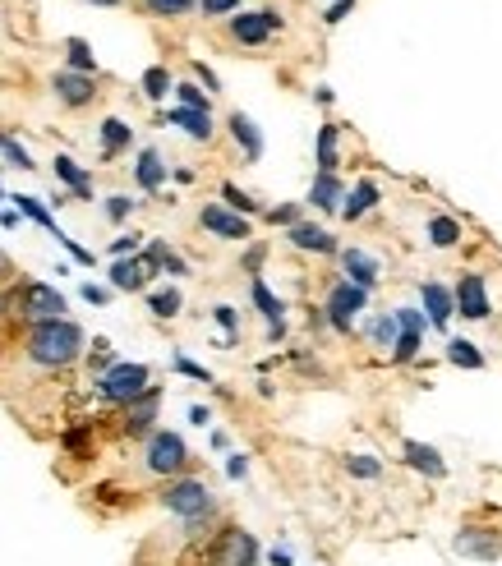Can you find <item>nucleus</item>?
Returning <instances> with one entry per match:
<instances>
[{
    "mask_svg": "<svg viewBox=\"0 0 502 566\" xmlns=\"http://www.w3.org/2000/svg\"><path fill=\"white\" fill-rule=\"evenodd\" d=\"M56 175H60V184L69 189V198H79V203H88V198H93V175L79 166V161H74V157H56Z\"/></svg>",
    "mask_w": 502,
    "mask_h": 566,
    "instance_id": "obj_18",
    "label": "nucleus"
},
{
    "mask_svg": "<svg viewBox=\"0 0 502 566\" xmlns=\"http://www.w3.org/2000/svg\"><path fill=\"white\" fill-rule=\"evenodd\" d=\"M51 93H56V102L60 106H93V97H97V78L93 74H74V69H60L56 78H51Z\"/></svg>",
    "mask_w": 502,
    "mask_h": 566,
    "instance_id": "obj_10",
    "label": "nucleus"
},
{
    "mask_svg": "<svg viewBox=\"0 0 502 566\" xmlns=\"http://www.w3.org/2000/svg\"><path fill=\"white\" fill-rule=\"evenodd\" d=\"M369 309V291L351 286V281H336V286L327 291V304H323V318H327V328L341 332V337H351L355 328V318Z\"/></svg>",
    "mask_w": 502,
    "mask_h": 566,
    "instance_id": "obj_5",
    "label": "nucleus"
},
{
    "mask_svg": "<svg viewBox=\"0 0 502 566\" xmlns=\"http://www.w3.org/2000/svg\"><path fill=\"white\" fill-rule=\"evenodd\" d=\"M134 180H139V189H148V193H157V189L166 184V161H162L157 148H143V152H139V161H134Z\"/></svg>",
    "mask_w": 502,
    "mask_h": 566,
    "instance_id": "obj_20",
    "label": "nucleus"
},
{
    "mask_svg": "<svg viewBox=\"0 0 502 566\" xmlns=\"http://www.w3.org/2000/svg\"><path fill=\"white\" fill-rule=\"evenodd\" d=\"M199 226H203L208 235H217V239H249V235H254L249 217L230 212V208H221V203H208V208L199 212Z\"/></svg>",
    "mask_w": 502,
    "mask_h": 566,
    "instance_id": "obj_11",
    "label": "nucleus"
},
{
    "mask_svg": "<svg viewBox=\"0 0 502 566\" xmlns=\"http://www.w3.org/2000/svg\"><path fill=\"white\" fill-rule=\"evenodd\" d=\"M65 447L79 452V456H88V433H65Z\"/></svg>",
    "mask_w": 502,
    "mask_h": 566,
    "instance_id": "obj_54",
    "label": "nucleus"
},
{
    "mask_svg": "<svg viewBox=\"0 0 502 566\" xmlns=\"http://www.w3.org/2000/svg\"><path fill=\"white\" fill-rule=\"evenodd\" d=\"M93 382H97V396H102V400H111V406H130L134 396H143V391L152 387V369H148V364H125V359H115L111 369L97 373Z\"/></svg>",
    "mask_w": 502,
    "mask_h": 566,
    "instance_id": "obj_3",
    "label": "nucleus"
},
{
    "mask_svg": "<svg viewBox=\"0 0 502 566\" xmlns=\"http://www.w3.org/2000/svg\"><path fill=\"white\" fill-rule=\"evenodd\" d=\"M189 424H194V428H208V424H212V410H208V406H189Z\"/></svg>",
    "mask_w": 502,
    "mask_h": 566,
    "instance_id": "obj_55",
    "label": "nucleus"
},
{
    "mask_svg": "<svg viewBox=\"0 0 502 566\" xmlns=\"http://www.w3.org/2000/svg\"><path fill=\"white\" fill-rule=\"evenodd\" d=\"M212 318H217V328L226 332V346H240V318H236V309H230V304H217Z\"/></svg>",
    "mask_w": 502,
    "mask_h": 566,
    "instance_id": "obj_40",
    "label": "nucleus"
},
{
    "mask_svg": "<svg viewBox=\"0 0 502 566\" xmlns=\"http://www.w3.org/2000/svg\"><path fill=\"white\" fill-rule=\"evenodd\" d=\"M180 304H184V300H180V291H175V286H166V291H152V295H148V309H152V318H175V313H180Z\"/></svg>",
    "mask_w": 502,
    "mask_h": 566,
    "instance_id": "obj_34",
    "label": "nucleus"
},
{
    "mask_svg": "<svg viewBox=\"0 0 502 566\" xmlns=\"http://www.w3.org/2000/svg\"><path fill=\"white\" fill-rule=\"evenodd\" d=\"M84 328L69 318H42L28 328V359L37 369H69L74 359H84Z\"/></svg>",
    "mask_w": 502,
    "mask_h": 566,
    "instance_id": "obj_1",
    "label": "nucleus"
},
{
    "mask_svg": "<svg viewBox=\"0 0 502 566\" xmlns=\"http://www.w3.org/2000/svg\"><path fill=\"white\" fill-rule=\"evenodd\" d=\"M406 465L410 470H419V474H429V479H447V461L438 456V447H429V442H415V437H406Z\"/></svg>",
    "mask_w": 502,
    "mask_h": 566,
    "instance_id": "obj_17",
    "label": "nucleus"
},
{
    "mask_svg": "<svg viewBox=\"0 0 502 566\" xmlns=\"http://www.w3.org/2000/svg\"><path fill=\"white\" fill-rule=\"evenodd\" d=\"M267 221H273V226H295V221H300V208H295V203H277V208H267Z\"/></svg>",
    "mask_w": 502,
    "mask_h": 566,
    "instance_id": "obj_46",
    "label": "nucleus"
},
{
    "mask_svg": "<svg viewBox=\"0 0 502 566\" xmlns=\"http://www.w3.org/2000/svg\"><path fill=\"white\" fill-rule=\"evenodd\" d=\"M84 300H88V304H106L111 291H106V286H93V281H88V286H84Z\"/></svg>",
    "mask_w": 502,
    "mask_h": 566,
    "instance_id": "obj_56",
    "label": "nucleus"
},
{
    "mask_svg": "<svg viewBox=\"0 0 502 566\" xmlns=\"http://www.w3.org/2000/svg\"><path fill=\"white\" fill-rule=\"evenodd\" d=\"M267 562H273V566H295V562H291V553H286V548H273V553H267Z\"/></svg>",
    "mask_w": 502,
    "mask_h": 566,
    "instance_id": "obj_60",
    "label": "nucleus"
},
{
    "mask_svg": "<svg viewBox=\"0 0 502 566\" xmlns=\"http://www.w3.org/2000/svg\"><path fill=\"white\" fill-rule=\"evenodd\" d=\"M419 346H424V337H415V332H401V337H397V346H392V359H397V364H410V359L419 355Z\"/></svg>",
    "mask_w": 502,
    "mask_h": 566,
    "instance_id": "obj_43",
    "label": "nucleus"
},
{
    "mask_svg": "<svg viewBox=\"0 0 502 566\" xmlns=\"http://www.w3.org/2000/svg\"><path fill=\"white\" fill-rule=\"evenodd\" d=\"M351 10H355V0H332V10L323 14V23H341L345 14H351Z\"/></svg>",
    "mask_w": 502,
    "mask_h": 566,
    "instance_id": "obj_50",
    "label": "nucleus"
},
{
    "mask_svg": "<svg viewBox=\"0 0 502 566\" xmlns=\"http://www.w3.org/2000/svg\"><path fill=\"white\" fill-rule=\"evenodd\" d=\"M392 318H397V332H415V337H424V328H429L424 309H397Z\"/></svg>",
    "mask_w": 502,
    "mask_h": 566,
    "instance_id": "obj_41",
    "label": "nucleus"
},
{
    "mask_svg": "<svg viewBox=\"0 0 502 566\" xmlns=\"http://www.w3.org/2000/svg\"><path fill=\"white\" fill-rule=\"evenodd\" d=\"M373 208H378V184H373V180H360L351 193L341 198V217H345V221H360V217L373 212Z\"/></svg>",
    "mask_w": 502,
    "mask_h": 566,
    "instance_id": "obj_25",
    "label": "nucleus"
},
{
    "mask_svg": "<svg viewBox=\"0 0 502 566\" xmlns=\"http://www.w3.org/2000/svg\"><path fill=\"white\" fill-rule=\"evenodd\" d=\"M447 364H456V369H484V355L475 350V341L452 337V341H447Z\"/></svg>",
    "mask_w": 502,
    "mask_h": 566,
    "instance_id": "obj_29",
    "label": "nucleus"
},
{
    "mask_svg": "<svg viewBox=\"0 0 502 566\" xmlns=\"http://www.w3.org/2000/svg\"><path fill=\"white\" fill-rule=\"evenodd\" d=\"M60 245L69 249V258H74V263H79V267H93V263H97V258H93V254H88L84 245H74V239H69V235H60Z\"/></svg>",
    "mask_w": 502,
    "mask_h": 566,
    "instance_id": "obj_48",
    "label": "nucleus"
},
{
    "mask_svg": "<svg viewBox=\"0 0 502 566\" xmlns=\"http://www.w3.org/2000/svg\"><path fill=\"white\" fill-rule=\"evenodd\" d=\"M130 212H134V198H125V193H111L106 198V221L121 226V221H130Z\"/></svg>",
    "mask_w": 502,
    "mask_h": 566,
    "instance_id": "obj_44",
    "label": "nucleus"
},
{
    "mask_svg": "<svg viewBox=\"0 0 502 566\" xmlns=\"http://www.w3.org/2000/svg\"><path fill=\"white\" fill-rule=\"evenodd\" d=\"M157 410H162V387H148L143 396H134L130 406H125V433L130 437H148Z\"/></svg>",
    "mask_w": 502,
    "mask_h": 566,
    "instance_id": "obj_12",
    "label": "nucleus"
},
{
    "mask_svg": "<svg viewBox=\"0 0 502 566\" xmlns=\"http://www.w3.org/2000/svg\"><path fill=\"white\" fill-rule=\"evenodd\" d=\"M0 157H5V166H19V171H37V161L28 157V148L14 139V134H5L0 130Z\"/></svg>",
    "mask_w": 502,
    "mask_h": 566,
    "instance_id": "obj_31",
    "label": "nucleus"
},
{
    "mask_svg": "<svg viewBox=\"0 0 502 566\" xmlns=\"http://www.w3.org/2000/svg\"><path fill=\"white\" fill-rule=\"evenodd\" d=\"M130 143H134V130L121 115H106L102 120V161H115L121 152H130Z\"/></svg>",
    "mask_w": 502,
    "mask_h": 566,
    "instance_id": "obj_23",
    "label": "nucleus"
},
{
    "mask_svg": "<svg viewBox=\"0 0 502 566\" xmlns=\"http://www.w3.org/2000/svg\"><path fill=\"white\" fill-rule=\"evenodd\" d=\"M19 313H28L32 322H42V318H65V295L56 286H42V281H28V286L14 295Z\"/></svg>",
    "mask_w": 502,
    "mask_h": 566,
    "instance_id": "obj_8",
    "label": "nucleus"
},
{
    "mask_svg": "<svg viewBox=\"0 0 502 566\" xmlns=\"http://www.w3.org/2000/svg\"><path fill=\"white\" fill-rule=\"evenodd\" d=\"M249 300H254V309H258V313H263L267 322H286V318H282V313H286V304H282V300H277L273 291L263 286V276H254V286H249Z\"/></svg>",
    "mask_w": 502,
    "mask_h": 566,
    "instance_id": "obj_28",
    "label": "nucleus"
},
{
    "mask_svg": "<svg viewBox=\"0 0 502 566\" xmlns=\"http://www.w3.org/2000/svg\"><path fill=\"white\" fill-rule=\"evenodd\" d=\"M221 208L240 212V217H254V212H258V203H254L245 189H236V184H221Z\"/></svg>",
    "mask_w": 502,
    "mask_h": 566,
    "instance_id": "obj_36",
    "label": "nucleus"
},
{
    "mask_svg": "<svg viewBox=\"0 0 502 566\" xmlns=\"http://www.w3.org/2000/svg\"><path fill=\"white\" fill-rule=\"evenodd\" d=\"M341 198H345V184L336 180V171H318L314 189H309V203L318 212H341Z\"/></svg>",
    "mask_w": 502,
    "mask_h": 566,
    "instance_id": "obj_19",
    "label": "nucleus"
},
{
    "mask_svg": "<svg viewBox=\"0 0 502 566\" xmlns=\"http://www.w3.org/2000/svg\"><path fill=\"white\" fill-rule=\"evenodd\" d=\"M452 304H456V313L461 318H471V322H484L489 318V281L480 276V272H466L456 281V291H452Z\"/></svg>",
    "mask_w": 502,
    "mask_h": 566,
    "instance_id": "obj_9",
    "label": "nucleus"
},
{
    "mask_svg": "<svg viewBox=\"0 0 502 566\" xmlns=\"http://www.w3.org/2000/svg\"><path fill=\"white\" fill-rule=\"evenodd\" d=\"M65 51H69V69H74V74H93V78H97V60H93V47L84 42V37H69Z\"/></svg>",
    "mask_w": 502,
    "mask_h": 566,
    "instance_id": "obj_32",
    "label": "nucleus"
},
{
    "mask_svg": "<svg viewBox=\"0 0 502 566\" xmlns=\"http://www.w3.org/2000/svg\"><path fill=\"white\" fill-rule=\"evenodd\" d=\"M14 208H19V217H28V221H37V226H42L47 235H65L60 226H56V217H51V208L42 203V198H32V193H14Z\"/></svg>",
    "mask_w": 502,
    "mask_h": 566,
    "instance_id": "obj_26",
    "label": "nucleus"
},
{
    "mask_svg": "<svg viewBox=\"0 0 502 566\" xmlns=\"http://www.w3.org/2000/svg\"><path fill=\"white\" fill-rule=\"evenodd\" d=\"M171 84H175V78L166 74V65H152V69L143 74V93H148V102H162V97L171 93Z\"/></svg>",
    "mask_w": 502,
    "mask_h": 566,
    "instance_id": "obj_35",
    "label": "nucleus"
},
{
    "mask_svg": "<svg viewBox=\"0 0 502 566\" xmlns=\"http://www.w3.org/2000/svg\"><path fill=\"white\" fill-rule=\"evenodd\" d=\"M148 14H162V19H180V14H194L199 0H143Z\"/></svg>",
    "mask_w": 502,
    "mask_h": 566,
    "instance_id": "obj_38",
    "label": "nucleus"
},
{
    "mask_svg": "<svg viewBox=\"0 0 502 566\" xmlns=\"http://www.w3.org/2000/svg\"><path fill=\"white\" fill-rule=\"evenodd\" d=\"M424 235H429V245H434V249H452L456 239H461V221H452V217H429Z\"/></svg>",
    "mask_w": 502,
    "mask_h": 566,
    "instance_id": "obj_30",
    "label": "nucleus"
},
{
    "mask_svg": "<svg viewBox=\"0 0 502 566\" xmlns=\"http://www.w3.org/2000/svg\"><path fill=\"white\" fill-rule=\"evenodd\" d=\"M0 226L14 230V226H19V208H0Z\"/></svg>",
    "mask_w": 502,
    "mask_h": 566,
    "instance_id": "obj_58",
    "label": "nucleus"
},
{
    "mask_svg": "<svg viewBox=\"0 0 502 566\" xmlns=\"http://www.w3.org/2000/svg\"><path fill=\"white\" fill-rule=\"evenodd\" d=\"M162 507L171 511V516H180L184 520V530L189 535H199L203 525L217 516V502H212V489L203 479H184V474H175L166 489H162Z\"/></svg>",
    "mask_w": 502,
    "mask_h": 566,
    "instance_id": "obj_2",
    "label": "nucleus"
},
{
    "mask_svg": "<svg viewBox=\"0 0 502 566\" xmlns=\"http://www.w3.org/2000/svg\"><path fill=\"white\" fill-rule=\"evenodd\" d=\"M336 161H341L336 125H323V130H318V171H336Z\"/></svg>",
    "mask_w": 502,
    "mask_h": 566,
    "instance_id": "obj_33",
    "label": "nucleus"
},
{
    "mask_svg": "<svg viewBox=\"0 0 502 566\" xmlns=\"http://www.w3.org/2000/svg\"><path fill=\"white\" fill-rule=\"evenodd\" d=\"M199 10H203V14H236L240 0H199Z\"/></svg>",
    "mask_w": 502,
    "mask_h": 566,
    "instance_id": "obj_47",
    "label": "nucleus"
},
{
    "mask_svg": "<svg viewBox=\"0 0 502 566\" xmlns=\"http://www.w3.org/2000/svg\"><path fill=\"white\" fill-rule=\"evenodd\" d=\"M10 272V258H5V249H0V276H5Z\"/></svg>",
    "mask_w": 502,
    "mask_h": 566,
    "instance_id": "obj_61",
    "label": "nucleus"
},
{
    "mask_svg": "<svg viewBox=\"0 0 502 566\" xmlns=\"http://www.w3.org/2000/svg\"><path fill=\"white\" fill-rule=\"evenodd\" d=\"M171 364H175V373H184V378H194V382H212V373L203 369V364H194L189 355H175Z\"/></svg>",
    "mask_w": 502,
    "mask_h": 566,
    "instance_id": "obj_45",
    "label": "nucleus"
},
{
    "mask_svg": "<svg viewBox=\"0 0 502 566\" xmlns=\"http://www.w3.org/2000/svg\"><path fill=\"white\" fill-rule=\"evenodd\" d=\"M0 198H5V189H0Z\"/></svg>",
    "mask_w": 502,
    "mask_h": 566,
    "instance_id": "obj_63",
    "label": "nucleus"
},
{
    "mask_svg": "<svg viewBox=\"0 0 502 566\" xmlns=\"http://www.w3.org/2000/svg\"><path fill=\"white\" fill-rule=\"evenodd\" d=\"M267 341H273V346L286 341V322H267Z\"/></svg>",
    "mask_w": 502,
    "mask_h": 566,
    "instance_id": "obj_59",
    "label": "nucleus"
},
{
    "mask_svg": "<svg viewBox=\"0 0 502 566\" xmlns=\"http://www.w3.org/2000/svg\"><path fill=\"white\" fill-rule=\"evenodd\" d=\"M93 5H106V10H115V5H121V0H93Z\"/></svg>",
    "mask_w": 502,
    "mask_h": 566,
    "instance_id": "obj_62",
    "label": "nucleus"
},
{
    "mask_svg": "<svg viewBox=\"0 0 502 566\" xmlns=\"http://www.w3.org/2000/svg\"><path fill=\"white\" fill-rule=\"evenodd\" d=\"M341 465H345V474H351V479H378V474H382V461H373V456H364V452L345 456Z\"/></svg>",
    "mask_w": 502,
    "mask_h": 566,
    "instance_id": "obj_37",
    "label": "nucleus"
},
{
    "mask_svg": "<svg viewBox=\"0 0 502 566\" xmlns=\"http://www.w3.org/2000/svg\"><path fill=\"white\" fill-rule=\"evenodd\" d=\"M143 465L157 474V479H175L184 465H189V447L184 437L171 433V428H152L148 442H143Z\"/></svg>",
    "mask_w": 502,
    "mask_h": 566,
    "instance_id": "obj_4",
    "label": "nucleus"
},
{
    "mask_svg": "<svg viewBox=\"0 0 502 566\" xmlns=\"http://www.w3.org/2000/svg\"><path fill=\"white\" fill-rule=\"evenodd\" d=\"M452 548H456L461 557H480V562H493V557L502 553V539H493V535H484V530H461V535L452 539Z\"/></svg>",
    "mask_w": 502,
    "mask_h": 566,
    "instance_id": "obj_22",
    "label": "nucleus"
},
{
    "mask_svg": "<svg viewBox=\"0 0 502 566\" xmlns=\"http://www.w3.org/2000/svg\"><path fill=\"white\" fill-rule=\"evenodd\" d=\"M286 239H291L295 249H309V254H336V235L327 226H314V221L286 226Z\"/></svg>",
    "mask_w": 502,
    "mask_h": 566,
    "instance_id": "obj_13",
    "label": "nucleus"
},
{
    "mask_svg": "<svg viewBox=\"0 0 502 566\" xmlns=\"http://www.w3.org/2000/svg\"><path fill=\"white\" fill-rule=\"evenodd\" d=\"M111 364H115V350H111L106 337H97V341H93V355H88V369H93V373H106Z\"/></svg>",
    "mask_w": 502,
    "mask_h": 566,
    "instance_id": "obj_42",
    "label": "nucleus"
},
{
    "mask_svg": "<svg viewBox=\"0 0 502 566\" xmlns=\"http://www.w3.org/2000/svg\"><path fill=\"white\" fill-rule=\"evenodd\" d=\"M419 295H424V318H429V328H438V332H443L447 322H452V313H456L452 291L443 286V281H424Z\"/></svg>",
    "mask_w": 502,
    "mask_h": 566,
    "instance_id": "obj_14",
    "label": "nucleus"
},
{
    "mask_svg": "<svg viewBox=\"0 0 502 566\" xmlns=\"http://www.w3.org/2000/svg\"><path fill=\"white\" fill-rule=\"evenodd\" d=\"M171 93H175L180 106H189V111H212V102H208V93H203L199 84H171Z\"/></svg>",
    "mask_w": 502,
    "mask_h": 566,
    "instance_id": "obj_39",
    "label": "nucleus"
},
{
    "mask_svg": "<svg viewBox=\"0 0 502 566\" xmlns=\"http://www.w3.org/2000/svg\"><path fill=\"white\" fill-rule=\"evenodd\" d=\"M277 28H282V14H277V10H245V14H230V37H236L240 47H263Z\"/></svg>",
    "mask_w": 502,
    "mask_h": 566,
    "instance_id": "obj_7",
    "label": "nucleus"
},
{
    "mask_svg": "<svg viewBox=\"0 0 502 566\" xmlns=\"http://www.w3.org/2000/svg\"><path fill=\"white\" fill-rule=\"evenodd\" d=\"M263 258H267V245H249V249H245V272H258Z\"/></svg>",
    "mask_w": 502,
    "mask_h": 566,
    "instance_id": "obj_52",
    "label": "nucleus"
},
{
    "mask_svg": "<svg viewBox=\"0 0 502 566\" xmlns=\"http://www.w3.org/2000/svg\"><path fill=\"white\" fill-rule=\"evenodd\" d=\"M162 272H166V276H189V263H184L180 254H166V258H162Z\"/></svg>",
    "mask_w": 502,
    "mask_h": 566,
    "instance_id": "obj_53",
    "label": "nucleus"
},
{
    "mask_svg": "<svg viewBox=\"0 0 502 566\" xmlns=\"http://www.w3.org/2000/svg\"><path fill=\"white\" fill-rule=\"evenodd\" d=\"M364 337H369L378 350H392L397 337H401V332H397V318H392V313H373V318L364 322Z\"/></svg>",
    "mask_w": 502,
    "mask_h": 566,
    "instance_id": "obj_27",
    "label": "nucleus"
},
{
    "mask_svg": "<svg viewBox=\"0 0 502 566\" xmlns=\"http://www.w3.org/2000/svg\"><path fill=\"white\" fill-rule=\"evenodd\" d=\"M226 474H230V479H245V474H249V456H245V452H236V456L226 461Z\"/></svg>",
    "mask_w": 502,
    "mask_h": 566,
    "instance_id": "obj_51",
    "label": "nucleus"
},
{
    "mask_svg": "<svg viewBox=\"0 0 502 566\" xmlns=\"http://www.w3.org/2000/svg\"><path fill=\"white\" fill-rule=\"evenodd\" d=\"M194 74H199V78H203V88H212V93H217V88H221V84H217V74H212V69H208V65H194Z\"/></svg>",
    "mask_w": 502,
    "mask_h": 566,
    "instance_id": "obj_57",
    "label": "nucleus"
},
{
    "mask_svg": "<svg viewBox=\"0 0 502 566\" xmlns=\"http://www.w3.org/2000/svg\"><path fill=\"white\" fill-rule=\"evenodd\" d=\"M134 249H139V235H121L111 245V258H134Z\"/></svg>",
    "mask_w": 502,
    "mask_h": 566,
    "instance_id": "obj_49",
    "label": "nucleus"
},
{
    "mask_svg": "<svg viewBox=\"0 0 502 566\" xmlns=\"http://www.w3.org/2000/svg\"><path fill=\"white\" fill-rule=\"evenodd\" d=\"M341 272H345V281L351 286H360V291H373V281H378V258L373 254H364V249H341Z\"/></svg>",
    "mask_w": 502,
    "mask_h": 566,
    "instance_id": "obj_16",
    "label": "nucleus"
},
{
    "mask_svg": "<svg viewBox=\"0 0 502 566\" xmlns=\"http://www.w3.org/2000/svg\"><path fill=\"white\" fill-rule=\"evenodd\" d=\"M162 125H180L194 143H208L212 134H217V125H212V111H189V106H175V111H166L162 115Z\"/></svg>",
    "mask_w": 502,
    "mask_h": 566,
    "instance_id": "obj_15",
    "label": "nucleus"
},
{
    "mask_svg": "<svg viewBox=\"0 0 502 566\" xmlns=\"http://www.w3.org/2000/svg\"><path fill=\"white\" fill-rule=\"evenodd\" d=\"M106 276H111V286H115V291H130V295L143 291L148 281H152V276L143 272L139 258H111V272H106Z\"/></svg>",
    "mask_w": 502,
    "mask_h": 566,
    "instance_id": "obj_24",
    "label": "nucleus"
},
{
    "mask_svg": "<svg viewBox=\"0 0 502 566\" xmlns=\"http://www.w3.org/2000/svg\"><path fill=\"white\" fill-rule=\"evenodd\" d=\"M208 566H258V539L240 525H226L208 553Z\"/></svg>",
    "mask_w": 502,
    "mask_h": 566,
    "instance_id": "obj_6",
    "label": "nucleus"
},
{
    "mask_svg": "<svg viewBox=\"0 0 502 566\" xmlns=\"http://www.w3.org/2000/svg\"><path fill=\"white\" fill-rule=\"evenodd\" d=\"M226 130H230V139L245 148V161H258V157H263V134H258V125H254L245 111H230Z\"/></svg>",
    "mask_w": 502,
    "mask_h": 566,
    "instance_id": "obj_21",
    "label": "nucleus"
}]
</instances>
